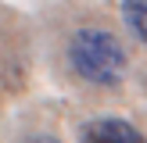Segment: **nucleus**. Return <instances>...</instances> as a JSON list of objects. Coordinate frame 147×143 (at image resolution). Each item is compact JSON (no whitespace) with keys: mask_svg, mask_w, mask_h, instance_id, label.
Listing matches in <instances>:
<instances>
[{"mask_svg":"<svg viewBox=\"0 0 147 143\" xmlns=\"http://www.w3.org/2000/svg\"><path fill=\"white\" fill-rule=\"evenodd\" d=\"M68 64L93 86H119L126 79V50L104 29H79L68 43Z\"/></svg>","mask_w":147,"mask_h":143,"instance_id":"nucleus-1","label":"nucleus"},{"mask_svg":"<svg viewBox=\"0 0 147 143\" xmlns=\"http://www.w3.org/2000/svg\"><path fill=\"white\" fill-rule=\"evenodd\" d=\"M79 143H147V140L126 118H93L83 125Z\"/></svg>","mask_w":147,"mask_h":143,"instance_id":"nucleus-2","label":"nucleus"},{"mask_svg":"<svg viewBox=\"0 0 147 143\" xmlns=\"http://www.w3.org/2000/svg\"><path fill=\"white\" fill-rule=\"evenodd\" d=\"M122 21L140 43H147V0H122Z\"/></svg>","mask_w":147,"mask_h":143,"instance_id":"nucleus-3","label":"nucleus"},{"mask_svg":"<svg viewBox=\"0 0 147 143\" xmlns=\"http://www.w3.org/2000/svg\"><path fill=\"white\" fill-rule=\"evenodd\" d=\"M25 143H61L54 132H32V136H25Z\"/></svg>","mask_w":147,"mask_h":143,"instance_id":"nucleus-4","label":"nucleus"}]
</instances>
